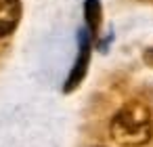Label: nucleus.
<instances>
[{"mask_svg": "<svg viewBox=\"0 0 153 147\" xmlns=\"http://www.w3.org/2000/svg\"><path fill=\"white\" fill-rule=\"evenodd\" d=\"M21 19V0H0V38L15 32Z\"/></svg>", "mask_w": 153, "mask_h": 147, "instance_id": "obj_3", "label": "nucleus"}, {"mask_svg": "<svg viewBox=\"0 0 153 147\" xmlns=\"http://www.w3.org/2000/svg\"><path fill=\"white\" fill-rule=\"evenodd\" d=\"M84 17H86V28L92 34V38L99 34L101 21H103V9L101 0H84Z\"/></svg>", "mask_w": 153, "mask_h": 147, "instance_id": "obj_4", "label": "nucleus"}, {"mask_svg": "<svg viewBox=\"0 0 153 147\" xmlns=\"http://www.w3.org/2000/svg\"><path fill=\"white\" fill-rule=\"evenodd\" d=\"M90 51H92V34L88 32V28H82L78 32V57H76V61L71 65V72H69V76L63 84L65 95L74 93L82 84V80L86 78L88 65H90Z\"/></svg>", "mask_w": 153, "mask_h": 147, "instance_id": "obj_2", "label": "nucleus"}, {"mask_svg": "<svg viewBox=\"0 0 153 147\" xmlns=\"http://www.w3.org/2000/svg\"><path fill=\"white\" fill-rule=\"evenodd\" d=\"M109 134L120 147H145L153 139L151 109L143 101L124 103L111 118Z\"/></svg>", "mask_w": 153, "mask_h": 147, "instance_id": "obj_1", "label": "nucleus"}, {"mask_svg": "<svg viewBox=\"0 0 153 147\" xmlns=\"http://www.w3.org/2000/svg\"><path fill=\"white\" fill-rule=\"evenodd\" d=\"M145 61H147V63L153 67V49H149V51L145 53Z\"/></svg>", "mask_w": 153, "mask_h": 147, "instance_id": "obj_5", "label": "nucleus"}]
</instances>
